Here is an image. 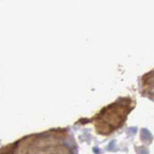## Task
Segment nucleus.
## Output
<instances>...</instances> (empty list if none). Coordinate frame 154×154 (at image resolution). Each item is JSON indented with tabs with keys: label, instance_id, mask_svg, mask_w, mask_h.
I'll use <instances>...</instances> for the list:
<instances>
[]
</instances>
